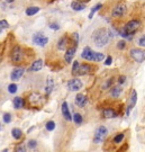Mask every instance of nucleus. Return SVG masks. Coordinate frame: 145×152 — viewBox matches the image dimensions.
<instances>
[{"mask_svg": "<svg viewBox=\"0 0 145 152\" xmlns=\"http://www.w3.org/2000/svg\"><path fill=\"white\" fill-rule=\"evenodd\" d=\"M33 42L34 44H36L38 46H44V45H46L48 42V38L43 35V34H41V33H37V34H35L34 36H33Z\"/></svg>", "mask_w": 145, "mask_h": 152, "instance_id": "obj_7", "label": "nucleus"}, {"mask_svg": "<svg viewBox=\"0 0 145 152\" xmlns=\"http://www.w3.org/2000/svg\"><path fill=\"white\" fill-rule=\"evenodd\" d=\"M10 121H11V115L10 114L4 115V122H5V123H9Z\"/></svg>", "mask_w": 145, "mask_h": 152, "instance_id": "obj_34", "label": "nucleus"}, {"mask_svg": "<svg viewBox=\"0 0 145 152\" xmlns=\"http://www.w3.org/2000/svg\"><path fill=\"white\" fill-rule=\"evenodd\" d=\"M36 144L37 143H36V141H34V140H31V141L28 142V147L32 148V149H34V148L36 147Z\"/></svg>", "mask_w": 145, "mask_h": 152, "instance_id": "obj_38", "label": "nucleus"}, {"mask_svg": "<svg viewBox=\"0 0 145 152\" xmlns=\"http://www.w3.org/2000/svg\"><path fill=\"white\" fill-rule=\"evenodd\" d=\"M78 66H79V62H78V61H74V62H73V66H72V73H73V75L75 73Z\"/></svg>", "mask_w": 145, "mask_h": 152, "instance_id": "obj_35", "label": "nucleus"}, {"mask_svg": "<svg viewBox=\"0 0 145 152\" xmlns=\"http://www.w3.org/2000/svg\"><path fill=\"white\" fill-rule=\"evenodd\" d=\"M32 152H36V151H32Z\"/></svg>", "mask_w": 145, "mask_h": 152, "instance_id": "obj_46", "label": "nucleus"}, {"mask_svg": "<svg viewBox=\"0 0 145 152\" xmlns=\"http://www.w3.org/2000/svg\"><path fill=\"white\" fill-rule=\"evenodd\" d=\"M103 116H105L106 118H113L115 116H117V113L111 108H106V109H103Z\"/></svg>", "mask_w": 145, "mask_h": 152, "instance_id": "obj_20", "label": "nucleus"}, {"mask_svg": "<svg viewBox=\"0 0 145 152\" xmlns=\"http://www.w3.org/2000/svg\"><path fill=\"white\" fill-rule=\"evenodd\" d=\"M55 129V123H54L53 121H50L46 123V130L47 131H53Z\"/></svg>", "mask_w": 145, "mask_h": 152, "instance_id": "obj_28", "label": "nucleus"}, {"mask_svg": "<svg viewBox=\"0 0 145 152\" xmlns=\"http://www.w3.org/2000/svg\"><path fill=\"white\" fill-rule=\"evenodd\" d=\"M42 68H43V61L36 60L35 62H33L32 66L29 68V71H39Z\"/></svg>", "mask_w": 145, "mask_h": 152, "instance_id": "obj_19", "label": "nucleus"}, {"mask_svg": "<svg viewBox=\"0 0 145 152\" xmlns=\"http://www.w3.org/2000/svg\"><path fill=\"white\" fill-rule=\"evenodd\" d=\"M125 12H126V5H125L124 2H119L118 5L116 6V7L113 9L111 15H113V17L119 18V17L124 16V15H125Z\"/></svg>", "mask_w": 145, "mask_h": 152, "instance_id": "obj_5", "label": "nucleus"}, {"mask_svg": "<svg viewBox=\"0 0 145 152\" xmlns=\"http://www.w3.org/2000/svg\"><path fill=\"white\" fill-rule=\"evenodd\" d=\"M125 80H126V77H125V76H120V77H119V79H118V82L120 83V85H122V83H124V82H125Z\"/></svg>", "mask_w": 145, "mask_h": 152, "instance_id": "obj_41", "label": "nucleus"}, {"mask_svg": "<svg viewBox=\"0 0 145 152\" xmlns=\"http://www.w3.org/2000/svg\"><path fill=\"white\" fill-rule=\"evenodd\" d=\"M108 134V130L105 127V126H99L96 131V135H95V139H93V142L95 143H101L102 141H105V139L107 137Z\"/></svg>", "mask_w": 145, "mask_h": 152, "instance_id": "obj_3", "label": "nucleus"}, {"mask_svg": "<svg viewBox=\"0 0 145 152\" xmlns=\"http://www.w3.org/2000/svg\"><path fill=\"white\" fill-rule=\"evenodd\" d=\"M125 46H126V43H125V41H119L118 43H117V48H118L119 50L125 49Z\"/></svg>", "mask_w": 145, "mask_h": 152, "instance_id": "obj_33", "label": "nucleus"}, {"mask_svg": "<svg viewBox=\"0 0 145 152\" xmlns=\"http://www.w3.org/2000/svg\"><path fill=\"white\" fill-rule=\"evenodd\" d=\"M82 81L80 79H72L70 81L68 82V88L70 89L71 91H78L82 88Z\"/></svg>", "mask_w": 145, "mask_h": 152, "instance_id": "obj_8", "label": "nucleus"}, {"mask_svg": "<svg viewBox=\"0 0 145 152\" xmlns=\"http://www.w3.org/2000/svg\"><path fill=\"white\" fill-rule=\"evenodd\" d=\"M16 152H26V148L24 147V145H19L16 149Z\"/></svg>", "mask_w": 145, "mask_h": 152, "instance_id": "obj_39", "label": "nucleus"}, {"mask_svg": "<svg viewBox=\"0 0 145 152\" xmlns=\"http://www.w3.org/2000/svg\"><path fill=\"white\" fill-rule=\"evenodd\" d=\"M39 11V7H28L26 9V15L27 16H33L35 14H37Z\"/></svg>", "mask_w": 145, "mask_h": 152, "instance_id": "obj_22", "label": "nucleus"}, {"mask_svg": "<svg viewBox=\"0 0 145 152\" xmlns=\"http://www.w3.org/2000/svg\"><path fill=\"white\" fill-rule=\"evenodd\" d=\"M23 50L20 49V46H15L12 52H11V60L14 63H18L23 60Z\"/></svg>", "mask_w": 145, "mask_h": 152, "instance_id": "obj_6", "label": "nucleus"}, {"mask_svg": "<svg viewBox=\"0 0 145 152\" xmlns=\"http://www.w3.org/2000/svg\"><path fill=\"white\" fill-rule=\"evenodd\" d=\"M111 37V34L107 28H99L92 35V39L98 48H103L109 42Z\"/></svg>", "mask_w": 145, "mask_h": 152, "instance_id": "obj_1", "label": "nucleus"}, {"mask_svg": "<svg viewBox=\"0 0 145 152\" xmlns=\"http://www.w3.org/2000/svg\"><path fill=\"white\" fill-rule=\"evenodd\" d=\"M0 129H1V126H0Z\"/></svg>", "mask_w": 145, "mask_h": 152, "instance_id": "obj_47", "label": "nucleus"}, {"mask_svg": "<svg viewBox=\"0 0 145 152\" xmlns=\"http://www.w3.org/2000/svg\"><path fill=\"white\" fill-rule=\"evenodd\" d=\"M54 87V81L52 78H48L47 82H46V87H45V91H46V95H50L52 90H53Z\"/></svg>", "mask_w": 145, "mask_h": 152, "instance_id": "obj_21", "label": "nucleus"}, {"mask_svg": "<svg viewBox=\"0 0 145 152\" xmlns=\"http://www.w3.org/2000/svg\"><path fill=\"white\" fill-rule=\"evenodd\" d=\"M24 106V100L20 97L14 98V107L15 108H22Z\"/></svg>", "mask_w": 145, "mask_h": 152, "instance_id": "obj_23", "label": "nucleus"}, {"mask_svg": "<svg viewBox=\"0 0 145 152\" xmlns=\"http://www.w3.org/2000/svg\"><path fill=\"white\" fill-rule=\"evenodd\" d=\"M61 110H62V115H63V117H64L65 120L66 121L72 120V117H71V113H70V110H69V106H68V103H66V102H64V103L62 104Z\"/></svg>", "mask_w": 145, "mask_h": 152, "instance_id": "obj_13", "label": "nucleus"}, {"mask_svg": "<svg viewBox=\"0 0 145 152\" xmlns=\"http://www.w3.org/2000/svg\"><path fill=\"white\" fill-rule=\"evenodd\" d=\"M11 134H12V137H14V139L19 140V139L23 136V132H22V130H19V129H12Z\"/></svg>", "mask_w": 145, "mask_h": 152, "instance_id": "obj_24", "label": "nucleus"}, {"mask_svg": "<svg viewBox=\"0 0 145 152\" xmlns=\"http://www.w3.org/2000/svg\"><path fill=\"white\" fill-rule=\"evenodd\" d=\"M101 7H102V5L101 4H98V5H96L95 6V7H93V8H91V10H90V14H89V19H91L92 17H93V15H95V14H96L97 11L99 10V9H101Z\"/></svg>", "mask_w": 145, "mask_h": 152, "instance_id": "obj_26", "label": "nucleus"}, {"mask_svg": "<svg viewBox=\"0 0 145 152\" xmlns=\"http://www.w3.org/2000/svg\"><path fill=\"white\" fill-rule=\"evenodd\" d=\"M136 102H137V92H136V90H133V91H132V95H130V98H129L128 105H127L126 115H129L130 110L134 108V106L136 105Z\"/></svg>", "mask_w": 145, "mask_h": 152, "instance_id": "obj_9", "label": "nucleus"}, {"mask_svg": "<svg viewBox=\"0 0 145 152\" xmlns=\"http://www.w3.org/2000/svg\"><path fill=\"white\" fill-rule=\"evenodd\" d=\"M90 72H91V66L89 64H79L74 76H85V75H88Z\"/></svg>", "mask_w": 145, "mask_h": 152, "instance_id": "obj_10", "label": "nucleus"}, {"mask_svg": "<svg viewBox=\"0 0 145 152\" xmlns=\"http://www.w3.org/2000/svg\"><path fill=\"white\" fill-rule=\"evenodd\" d=\"M29 103L33 106H37L43 103V97L39 95V94H32L29 96Z\"/></svg>", "mask_w": 145, "mask_h": 152, "instance_id": "obj_11", "label": "nucleus"}, {"mask_svg": "<svg viewBox=\"0 0 145 152\" xmlns=\"http://www.w3.org/2000/svg\"><path fill=\"white\" fill-rule=\"evenodd\" d=\"M82 59H85V60H88V61H92V58H93V51H92L89 46H87L83 50V52H82Z\"/></svg>", "mask_w": 145, "mask_h": 152, "instance_id": "obj_14", "label": "nucleus"}, {"mask_svg": "<svg viewBox=\"0 0 145 152\" xmlns=\"http://www.w3.org/2000/svg\"><path fill=\"white\" fill-rule=\"evenodd\" d=\"M105 59V55L102 53H98V52H93V58H92V61H96V62H100Z\"/></svg>", "mask_w": 145, "mask_h": 152, "instance_id": "obj_27", "label": "nucleus"}, {"mask_svg": "<svg viewBox=\"0 0 145 152\" xmlns=\"http://www.w3.org/2000/svg\"><path fill=\"white\" fill-rule=\"evenodd\" d=\"M24 72H25V69L24 68H16V69H14V71L11 72V80L12 81H17V80H19L22 76L24 75Z\"/></svg>", "mask_w": 145, "mask_h": 152, "instance_id": "obj_12", "label": "nucleus"}, {"mask_svg": "<svg viewBox=\"0 0 145 152\" xmlns=\"http://www.w3.org/2000/svg\"><path fill=\"white\" fill-rule=\"evenodd\" d=\"M124 139V134L123 133H120V134H118V135L115 136V139H114V142L115 143H119V142H122Z\"/></svg>", "mask_w": 145, "mask_h": 152, "instance_id": "obj_32", "label": "nucleus"}, {"mask_svg": "<svg viewBox=\"0 0 145 152\" xmlns=\"http://www.w3.org/2000/svg\"><path fill=\"white\" fill-rule=\"evenodd\" d=\"M111 83H113V79H109V80H108V81H106V83H105V85H103V89H107V88H109L110 87V85H111Z\"/></svg>", "mask_w": 145, "mask_h": 152, "instance_id": "obj_37", "label": "nucleus"}, {"mask_svg": "<svg viewBox=\"0 0 145 152\" xmlns=\"http://www.w3.org/2000/svg\"><path fill=\"white\" fill-rule=\"evenodd\" d=\"M87 102H88V99H87V97L85 96V95L79 94V95L75 96V105H77V106L83 107V106L87 104Z\"/></svg>", "mask_w": 145, "mask_h": 152, "instance_id": "obj_16", "label": "nucleus"}, {"mask_svg": "<svg viewBox=\"0 0 145 152\" xmlns=\"http://www.w3.org/2000/svg\"><path fill=\"white\" fill-rule=\"evenodd\" d=\"M8 26H9V24H8V22H7V20H5V19L0 20V31L8 28Z\"/></svg>", "mask_w": 145, "mask_h": 152, "instance_id": "obj_29", "label": "nucleus"}, {"mask_svg": "<svg viewBox=\"0 0 145 152\" xmlns=\"http://www.w3.org/2000/svg\"><path fill=\"white\" fill-rule=\"evenodd\" d=\"M71 8L75 11H81L86 8V5L83 2H81V1H73L71 4Z\"/></svg>", "mask_w": 145, "mask_h": 152, "instance_id": "obj_17", "label": "nucleus"}, {"mask_svg": "<svg viewBox=\"0 0 145 152\" xmlns=\"http://www.w3.org/2000/svg\"><path fill=\"white\" fill-rule=\"evenodd\" d=\"M124 150H125V147H123V148H122V149H120V150H119V151H120V152H123ZM124 152H125V151H124Z\"/></svg>", "mask_w": 145, "mask_h": 152, "instance_id": "obj_44", "label": "nucleus"}, {"mask_svg": "<svg viewBox=\"0 0 145 152\" xmlns=\"http://www.w3.org/2000/svg\"><path fill=\"white\" fill-rule=\"evenodd\" d=\"M68 45H69V37L63 36V37L59 41V43H58V49L59 50H65Z\"/></svg>", "mask_w": 145, "mask_h": 152, "instance_id": "obj_18", "label": "nucleus"}, {"mask_svg": "<svg viewBox=\"0 0 145 152\" xmlns=\"http://www.w3.org/2000/svg\"><path fill=\"white\" fill-rule=\"evenodd\" d=\"M8 91L10 92V94H15V92L17 91V85H15V83L9 85V86H8Z\"/></svg>", "mask_w": 145, "mask_h": 152, "instance_id": "obj_30", "label": "nucleus"}, {"mask_svg": "<svg viewBox=\"0 0 145 152\" xmlns=\"http://www.w3.org/2000/svg\"><path fill=\"white\" fill-rule=\"evenodd\" d=\"M79 1H81V2H82V1H83V2H87V1H89V0H79Z\"/></svg>", "mask_w": 145, "mask_h": 152, "instance_id": "obj_45", "label": "nucleus"}, {"mask_svg": "<svg viewBox=\"0 0 145 152\" xmlns=\"http://www.w3.org/2000/svg\"><path fill=\"white\" fill-rule=\"evenodd\" d=\"M140 26H141L140 20L133 19V20H130V22H128L125 25V27L119 32V34H120L123 37L127 38V39H132L133 35L137 32V29L140 28Z\"/></svg>", "mask_w": 145, "mask_h": 152, "instance_id": "obj_2", "label": "nucleus"}, {"mask_svg": "<svg viewBox=\"0 0 145 152\" xmlns=\"http://www.w3.org/2000/svg\"><path fill=\"white\" fill-rule=\"evenodd\" d=\"M50 28H51V29H54V31H58V29H60V26H59V24L53 23V24L50 25Z\"/></svg>", "mask_w": 145, "mask_h": 152, "instance_id": "obj_36", "label": "nucleus"}, {"mask_svg": "<svg viewBox=\"0 0 145 152\" xmlns=\"http://www.w3.org/2000/svg\"><path fill=\"white\" fill-rule=\"evenodd\" d=\"M6 1H7V2H8V4H11V2H14V1H15V0H6Z\"/></svg>", "mask_w": 145, "mask_h": 152, "instance_id": "obj_43", "label": "nucleus"}, {"mask_svg": "<svg viewBox=\"0 0 145 152\" xmlns=\"http://www.w3.org/2000/svg\"><path fill=\"white\" fill-rule=\"evenodd\" d=\"M111 96H113L114 98H117L119 97V95L122 94V88L119 87V86H116V87H114L113 89H111Z\"/></svg>", "mask_w": 145, "mask_h": 152, "instance_id": "obj_25", "label": "nucleus"}, {"mask_svg": "<svg viewBox=\"0 0 145 152\" xmlns=\"http://www.w3.org/2000/svg\"><path fill=\"white\" fill-rule=\"evenodd\" d=\"M130 56L134 59L136 62H144V59H145V53L143 50H140V49H133L130 50Z\"/></svg>", "mask_w": 145, "mask_h": 152, "instance_id": "obj_4", "label": "nucleus"}, {"mask_svg": "<svg viewBox=\"0 0 145 152\" xmlns=\"http://www.w3.org/2000/svg\"><path fill=\"white\" fill-rule=\"evenodd\" d=\"M73 120H74V122L77 123V124H81L82 123V116H81L80 114H74V117H73Z\"/></svg>", "mask_w": 145, "mask_h": 152, "instance_id": "obj_31", "label": "nucleus"}, {"mask_svg": "<svg viewBox=\"0 0 145 152\" xmlns=\"http://www.w3.org/2000/svg\"><path fill=\"white\" fill-rule=\"evenodd\" d=\"M75 51H77V46H71V48L68 49L66 53H65V61L68 63H71V61H72V59H73V56L75 54Z\"/></svg>", "mask_w": 145, "mask_h": 152, "instance_id": "obj_15", "label": "nucleus"}, {"mask_svg": "<svg viewBox=\"0 0 145 152\" xmlns=\"http://www.w3.org/2000/svg\"><path fill=\"white\" fill-rule=\"evenodd\" d=\"M140 45H141V46H144V45H145V37H144V36H143V37H141Z\"/></svg>", "mask_w": 145, "mask_h": 152, "instance_id": "obj_42", "label": "nucleus"}, {"mask_svg": "<svg viewBox=\"0 0 145 152\" xmlns=\"http://www.w3.org/2000/svg\"><path fill=\"white\" fill-rule=\"evenodd\" d=\"M111 62H113V59H111V56H108L106 61H105V64L106 65H110L111 64Z\"/></svg>", "mask_w": 145, "mask_h": 152, "instance_id": "obj_40", "label": "nucleus"}]
</instances>
